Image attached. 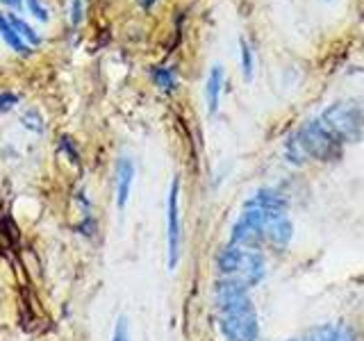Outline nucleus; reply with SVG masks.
I'll return each instance as SVG.
<instances>
[{"instance_id": "5701e85b", "label": "nucleus", "mask_w": 364, "mask_h": 341, "mask_svg": "<svg viewBox=\"0 0 364 341\" xmlns=\"http://www.w3.org/2000/svg\"><path fill=\"white\" fill-rule=\"evenodd\" d=\"M3 5H7L11 9H21L23 7V0H3Z\"/></svg>"}, {"instance_id": "f8f14e48", "label": "nucleus", "mask_w": 364, "mask_h": 341, "mask_svg": "<svg viewBox=\"0 0 364 341\" xmlns=\"http://www.w3.org/2000/svg\"><path fill=\"white\" fill-rule=\"evenodd\" d=\"M284 157H287V162L294 164V166H303L310 162V157L305 153V146L301 141L299 132H291L287 136V141H284Z\"/></svg>"}, {"instance_id": "4be33fe9", "label": "nucleus", "mask_w": 364, "mask_h": 341, "mask_svg": "<svg viewBox=\"0 0 364 341\" xmlns=\"http://www.w3.org/2000/svg\"><path fill=\"white\" fill-rule=\"evenodd\" d=\"M71 23L73 26L82 23V0H73L71 3Z\"/></svg>"}, {"instance_id": "a211bd4d", "label": "nucleus", "mask_w": 364, "mask_h": 341, "mask_svg": "<svg viewBox=\"0 0 364 341\" xmlns=\"http://www.w3.org/2000/svg\"><path fill=\"white\" fill-rule=\"evenodd\" d=\"M21 123L26 125L28 130L37 132V134H41V132H43V121H41V117H39V114L34 112V109H32V112H26V114H23V117H21Z\"/></svg>"}, {"instance_id": "1a4fd4ad", "label": "nucleus", "mask_w": 364, "mask_h": 341, "mask_svg": "<svg viewBox=\"0 0 364 341\" xmlns=\"http://www.w3.org/2000/svg\"><path fill=\"white\" fill-rule=\"evenodd\" d=\"M134 162L130 157H121L117 170H114V193H117V207L125 210V205L130 200V193H132V185H134Z\"/></svg>"}, {"instance_id": "39448f33", "label": "nucleus", "mask_w": 364, "mask_h": 341, "mask_svg": "<svg viewBox=\"0 0 364 341\" xmlns=\"http://www.w3.org/2000/svg\"><path fill=\"white\" fill-rule=\"evenodd\" d=\"M269 216L271 214L267 212L244 207V212L237 216V221L230 227V244L246 250H259L264 246V227Z\"/></svg>"}, {"instance_id": "9d476101", "label": "nucleus", "mask_w": 364, "mask_h": 341, "mask_svg": "<svg viewBox=\"0 0 364 341\" xmlns=\"http://www.w3.org/2000/svg\"><path fill=\"white\" fill-rule=\"evenodd\" d=\"M223 80H225V71L221 64H214L208 73V80H205V102H208V112L214 114L219 112V102H221V91H223Z\"/></svg>"}, {"instance_id": "6e6552de", "label": "nucleus", "mask_w": 364, "mask_h": 341, "mask_svg": "<svg viewBox=\"0 0 364 341\" xmlns=\"http://www.w3.org/2000/svg\"><path fill=\"white\" fill-rule=\"evenodd\" d=\"M294 239V223L287 214H271L264 227V244L276 250L289 248Z\"/></svg>"}, {"instance_id": "393cba45", "label": "nucleus", "mask_w": 364, "mask_h": 341, "mask_svg": "<svg viewBox=\"0 0 364 341\" xmlns=\"http://www.w3.org/2000/svg\"><path fill=\"white\" fill-rule=\"evenodd\" d=\"M287 341H305V335H301V337H291V339H287Z\"/></svg>"}, {"instance_id": "f03ea898", "label": "nucleus", "mask_w": 364, "mask_h": 341, "mask_svg": "<svg viewBox=\"0 0 364 341\" xmlns=\"http://www.w3.org/2000/svg\"><path fill=\"white\" fill-rule=\"evenodd\" d=\"M216 271L221 278H232L246 289H253L267 278V257L262 250H246L228 244L216 253Z\"/></svg>"}, {"instance_id": "20e7f679", "label": "nucleus", "mask_w": 364, "mask_h": 341, "mask_svg": "<svg viewBox=\"0 0 364 341\" xmlns=\"http://www.w3.org/2000/svg\"><path fill=\"white\" fill-rule=\"evenodd\" d=\"M296 132H299L301 141L305 146V153L310 159H316V162H333V159H339L341 141L328 130V125L321 119L307 121Z\"/></svg>"}, {"instance_id": "b1692460", "label": "nucleus", "mask_w": 364, "mask_h": 341, "mask_svg": "<svg viewBox=\"0 0 364 341\" xmlns=\"http://www.w3.org/2000/svg\"><path fill=\"white\" fill-rule=\"evenodd\" d=\"M139 3H141V7H146V9H148V7H153V5L157 3V0H139Z\"/></svg>"}, {"instance_id": "ddd939ff", "label": "nucleus", "mask_w": 364, "mask_h": 341, "mask_svg": "<svg viewBox=\"0 0 364 341\" xmlns=\"http://www.w3.org/2000/svg\"><path fill=\"white\" fill-rule=\"evenodd\" d=\"M153 82L159 91H164V94H173V91L178 89V75L171 66H155L153 71Z\"/></svg>"}, {"instance_id": "423d86ee", "label": "nucleus", "mask_w": 364, "mask_h": 341, "mask_svg": "<svg viewBox=\"0 0 364 341\" xmlns=\"http://www.w3.org/2000/svg\"><path fill=\"white\" fill-rule=\"evenodd\" d=\"M182 248V221H180V178L171 180L166 196V264L176 271Z\"/></svg>"}, {"instance_id": "f257e3e1", "label": "nucleus", "mask_w": 364, "mask_h": 341, "mask_svg": "<svg viewBox=\"0 0 364 341\" xmlns=\"http://www.w3.org/2000/svg\"><path fill=\"white\" fill-rule=\"evenodd\" d=\"M248 291L250 289L232 278H219L214 284V305L219 312V330L225 341L259 339V316Z\"/></svg>"}, {"instance_id": "f3484780", "label": "nucleus", "mask_w": 364, "mask_h": 341, "mask_svg": "<svg viewBox=\"0 0 364 341\" xmlns=\"http://www.w3.org/2000/svg\"><path fill=\"white\" fill-rule=\"evenodd\" d=\"M333 341H360V335H358V330L348 323H335Z\"/></svg>"}, {"instance_id": "4468645a", "label": "nucleus", "mask_w": 364, "mask_h": 341, "mask_svg": "<svg viewBox=\"0 0 364 341\" xmlns=\"http://www.w3.org/2000/svg\"><path fill=\"white\" fill-rule=\"evenodd\" d=\"M7 18H9V23H11V28H14V30L18 32V37H21L23 41H26V43L30 45V48H32V45H41V34H37V30L30 28L26 21L18 18V16H14V14H9Z\"/></svg>"}, {"instance_id": "9b49d317", "label": "nucleus", "mask_w": 364, "mask_h": 341, "mask_svg": "<svg viewBox=\"0 0 364 341\" xmlns=\"http://www.w3.org/2000/svg\"><path fill=\"white\" fill-rule=\"evenodd\" d=\"M0 37H3V41L14 53H18V55H32V48L18 37V32L11 28V23H9V18L5 14H0Z\"/></svg>"}, {"instance_id": "aec40b11", "label": "nucleus", "mask_w": 364, "mask_h": 341, "mask_svg": "<svg viewBox=\"0 0 364 341\" xmlns=\"http://www.w3.org/2000/svg\"><path fill=\"white\" fill-rule=\"evenodd\" d=\"M26 7L30 9V14L34 16V18H39L41 23H46L50 16H48V9H46L43 5H41V0H26Z\"/></svg>"}, {"instance_id": "dca6fc26", "label": "nucleus", "mask_w": 364, "mask_h": 341, "mask_svg": "<svg viewBox=\"0 0 364 341\" xmlns=\"http://www.w3.org/2000/svg\"><path fill=\"white\" fill-rule=\"evenodd\" d=\"M335 323H318L305 332V341H333Z\"/></svg>"}, {"instance_id": "0eeeda50", "label": "nucleus", "mask_w": 364, "mask_h": 341, "mask_svg": "<svg viewBox=\"0 0 364 341\" xmlns=\"http://www.w3.org/2000/svg\"><path fill=\"white\" fill-rule=\"evenodd\" d=\"M244 207L259 210L267 214H287V196L273 187H262L255 193H250V198H246Z\"/></svg>"}, {"instance_id": "6ab92c4d", "label": "nucleus", "mask_w": 364, "mask_h": 341, "mask_svg": "<svg viewBox=\"0 0 364 341\" xmlns=\"http://www.w3.org/2000/svg\"><path fill=\"white\" fill-rule=\"evenodd\" d=\"M112 341H130V328H128V318L121 316L117 323H114V332Z\"/></svg>"}, {"instance_id": "7ed1b4c3", "label": "nucleus", "mask_w": 364, "mask_h": 341, "mask_svg": "<svg viewBox=\"0 0 364 341\" xmlns=\"http://www.w3.org/2000/svg\"><path fill=\"white\" fill-rule=\"evenodd\" d=\"M321 121L341 144H355L364 136V109L355 102H333L323 109Z\"/></svg>"}, {"instance_id": "412c9836", "label": "nucleus", "mask_w": 364, "mask_h": 341, "mask_svg": "<svg viewBox=\"0 0 364 341\" xmlns=\"http://www.w3.org/2000/svg\"><path fill=\"white\" fill-rule=\"evenodd\" d=\"M18 105L16 94H0V112H9L11 107Z\"/></svg>"}, {"instance_id": "2eb2a0df", "label": "nucleus", "mask_w": 364, "mask_h": 341, "mask_svg": "<svg viewBox=\"0 0 364 341\" xmlns=\"http://www.w3.org/2000/svg\"><path fill=\"white\" fill-rule=\"evenodd\" d=\"M239 48H242V75H244V82H250L255 75V60H253V48L246 39L239 41Z\"/></svg>"}]
</instances>
